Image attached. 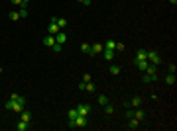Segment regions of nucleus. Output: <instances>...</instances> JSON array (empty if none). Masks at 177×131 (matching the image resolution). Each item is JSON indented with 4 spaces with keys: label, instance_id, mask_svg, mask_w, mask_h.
<instances>
[{
    "label": "nucleus",
    "instance_id": "nucleus-1",
    "mask_svg": "<svg viewBox=\"0 0 177 131\" xmlns=\"http://www.w3.org/2000/svg\"><path fill=\"white\" fill-rule=\"evenodd\" d=\"M89 123V116H77V118L69 121V127H85Z\"/></svg>",
    "mask_w": 177,
    "mask_h": 131
},
{
    "label": "nucleus",
    "instance_id": "nucleus-2",
    "mask_svg": "<svg viewBox=\"0 0 177 131\" xmlns=\"http://www.w3.org/2000/svg\"><path fill=\"white\" fill-rule=\"evenodd\" d=\"M6 110H14L16 113H22L24 106L20 104V102H16V100H8V102H6Z\"/></svg>",
    "mask_w": 177,
    "mask_h": 131
},
{
    "label": "nucleus",
    "instance_id": "nucleus-3",
    "mask_svg": "<svg viewBox=\"0 0 177 131\" xmlns=\"http://www.w3.org/2000/svg\"><path fill=\"white\" fill-rule=\"evenodd\" d=\"M146 59H148V63H151V65H159V63H161V57H159L156 51H148V57H146Z\"/></svg>",
    "mask_w": 177,
    "mask_h": 131
},
{
    "label": "nucleus",
    "instance_id": "nucleus-4",
    "mask_svg": "<svg viewBox=\"0 0 177 131\" xmlns=\"http://www.w3.org/2000/svg\"><path fill=\"white\" fill-rule=\"evenodd\" d=\"M156 71H157V65H151V63H148V67H146V74H150L151 76V80H157V74H156Z\"/></svg>",
    "mask_w": 177,
    "mask_h": 131
},
{
    "label": "nucleus",
    "instance_id": "nucleus-5",
    "mask_svg": "<svg viewBox=\"0 0 177 131\" xmlns=\"http://www.w3.org/2000/svg\"><path fill=\"white\" fill-rule=\"evenodd\" d=\"M77 113H79V116H89V113H91V106H89V104H79Z\"/></svg>",
    "mask_w": 177,
    "mask_h": 131
},
{
    "label": "nucleus",
    "instance_id": "nucleus-6",
    "mask_svg": "<svg viewBox=\"0 0 177 131\" xmlns=\"http://www.w3.org/2000/svg\"><path fill=\"white\" fill-rule=\"evenodd\" d=\"M102 49H104V45H100V43H95V45H91V49H89V55H91V57H95L97 53H102Z\"/></svg>",
    "mask_w": 177,
    "mask_h": 131
},
{
    "label": "nucleus",
    "instance_id": "nucleus-7",
    "mask_svg": "<svg viewBox=\"0 0 177 131\" xmlns=\"http://www.w3.org/2000/svg\"><path fill=\"white\" fill-rule=\"evenodd\" d=\"M140 106H142V98H140V96H134V98L126 104V108H140Z\"/></svg>",
    "mask_w": 177,
    "mask_h": 131
},
{
    "label": "nucleus",
    "instance_id": "nucleus-8",
    "mask_svg": "<svg viewBox=\"0 0 177 131\" xmlns=\"http://www.w3.org/2000/svg\"><path fill=\"white\" fill-rule=\"evenodd\" d=\"M55 41H57V43H61V45H63V43H67V33L63 32V29H61V32H57V33H55Z\"/></svg>",
    "mask_w": 177,
    "mask_h": 131
},
{
    "label": "nucleus",
    "instance_id": "nucleus-9",
    "mask_svg": "<svg viewBox=\"0 0 177 131\" xmlns=\"http://www.w3.org/2000/svg\"><path fill=\"white\" fill-rule=\"evenodd\" d=\"M57 32H61V29H59V26L55 24V20L51 18V22H49V29H47V33H49V35H55Z\"/></svg>",
    "mask_w": 177,
    "mask_h": 131
},
{
    "label": "nucleus",
    "instance_id": "nucleus-10",
    "mask_svg": "<svg viewBox=\"0 0 177 131\" xmlns=\"http://www.w3.org/2000/svg\"><path fill=\"white\" fill-rule=\"evenodd\" d=\"M138 125H140V119L128 118V123H126V127H128V129H138Z\"/></svg>",
    "mask_w": 177,
    "mask_h": 131
},
{
    "label": "nucleus",
    "instance_id": "nucleus-11",
    "mask_svg": "<svg viewBox=\"0 0 177 131\" xmlns=\"http://www.w3.org/2000/svg\"><path fill=\"white\" fill-rule=\"evenodd\" d=\"M43 45L53 47V45H55V35H49V33H47L45 37H43Z\"/></svg>",
    "mask_w": 177,
    "mask_h": 131
},
{
    "label": "nucleus",
    "instance_id": "nucleus-12",
    "mask_svg": "<svg viewBox=\"0 0 177 131\" xmlns=\"http://www.w3.org/2000/svg\"><path fill=\"white\" fill-rule=\"evenodd\" d=\"M16 129H18V131H28V129H30V123L24 121V119H20L18 123H16Z\"/></svg>",
    "mask_w": 177,
    "mask_h": 131
},
{
    "label": "nucleus",
    "instance_id": "nucleus-13",
    "mask_svg": "<svg viewBox=\"0 0 177 131\" xmlns=\"http://www.w3.org/2000/svg\"><path fill=\"white\" fill-rule=\"evenodd\" d=\"M146 57H148V51L146 49H138L136 51V61H148Z\"/></svg>",
    "mask_w": 177,
    "mask_h": 131
},
{
    "label": "nucleus",
    "instance_id": "nucleus-14",
    "mask_svg": "<svg viewBox=\"0 0 177 131\" xmlns=\"http://www.w3.org/2000/svg\"><path fill=\"white\" fill-rule=\"evenodd\" d=\"M102 57H104V61H112L114 59V51L112 49H102Z\"/></svg>",
    "mask_w": 177,
    "mask_h": 131
},
{
    "label": "nucleus",
    "instance_id": "nucleus-15",
    "mask_svg": "<svg viewBox=\"0 0 177 131\" xmlns=\"http://www.w3.org/2000/svg\"><path fill=\"white\" fill-rule=\"evenodd\" d=\"M51 18L55 20V24L59 26V29H63V27L67 26V20H65V18H57V16H51Z\"/></svg>",
    "mask_w": 177,
    "mask_h": 131
},
{
    "label": "nucleus",
    "instance_id": "nucleus-16",
    "mask_svg": "<svg viewBox=\"0 0 177 131\" xmlns=\"http://www.w3.org/2000/svg\"><path fill=\"white\" fill-rule=\"evenodd\" d=\"M165 84H175V72H169L165 76Z\"/></svg>",
    "mask_w": 177,
    "mask_h": 131
},
{
    "label": "nucleus",
    "instance_id": "nucleus-17",
    "mask_svg": "<svg viewBox=\"0 0 177 131\" xmlns=\"http://www.w3.org/2000/svg\"><path fill=\"white\" fill-rule=\"evenodd\" d=\"M134 118H136V119H140V121H142V119L146 118V111H144V110H136V111H134Z\"/></svg>",
    "mask_w": 177,
    "mask_h": 131
},
{
    "label": "nucleus",
    "instance_id": "nucleus-18",
    "mask_svg": "<svg viewBox=\"0 0 177 131\" xmlns=\"http://www.w3.org/2000/svg\"><path fill=\"white\" fill-rule=\"evenodd\" d=\"M136 67L140 69V71L144 72L146 71V67H148V61H136Z\"/></svg>",
    "mask_w": 177,
    "mask_h": 131
},
{
    "label": "nucleus",
    "instance_id": "nucleus-19",
    "mask_svg": "<svg viewBox=\"0 0 177 131\" xmlns=\"http://www.w3.org/2000/svg\"><path fill=\"white\" fill-rule=\"evenodd\" d=\"M22 119L30 123V121H32V113H30V111H24V110H22Z\"/></svg>",
    "mask_w": 177,
    "mask_h": 131
},
{
    "label": "nucleus",
    "instance_id": "nucleus-20",
    "mask_svg": "<svg viewBox=\"0 0 177 131\" xmlns=\"http://www.w3.org/2000/svg\"><path fill=\"white\" fill-rule=\"evenodd\" d=\"M67 116H69V121H73V119L79 116V113H77V108H75V110H69V111H67Z\"/></svg>",
    "mask_w": 177,
    "mask_h": 131
},
{
    "label": "nucleus",
    "instance_id": "nucleus-21",
    "mask_svg": "<svg viewBox=\"0 0 177 131\" xmlns=\"http://www.w3.org/2000/svg\"><path fill=\"white\" fill-rule=\"evenodd\" d=\"M114 47H116V41H112V39H108L104 43V49H112V51H114Z\"/></svg>",
    "mask_w": 177,
    "mask_h": 131
},
{
    "label": "nucleus",
    "instance_id": "nucleus-22",
    "mask_svg": "<svg viewBox=\"0 0 177 131\" xmlns=\"http://www.w3.org/2000/svg\"><path fill=\"white\" fill-rule=\"evenodd\" d=\"M110 74H114V76L120 74V67H118V65H110Z\"/></svg>",
    "mask_w": 177,
    "mask_h": 131
},
{
    "label": "nucleus",
    "instance_id": "nucleus-23",
    "mask_svg": "<svg viewBox=\"0 0 177 131\" xmlns=\"http://www.w3.org/2000/svg\"><path fill=\"white\" fill-rule=\"evenodd\" d=\"M104 113H108V116L114 113V106H112V104H104Z\"/></svg>",
    "mask_w": 177,
    "mask_h": 131
},
{
    "label": "nucleus",
    "instance_id": "nucleus-24",
    "mask_svg": "<svg viewBox=\"0 0 177 131\" xmlns=\"http://www.w3.org/2000/svg\"><path fill=\"white\" fill-rule=\"evenodd\" d=\"M18 14H20V20H22V18H26V16H28V6H22Z\"/></svg>",
    "mask_w": 177,
    "mask_h": 131
},
{
    "label": "nucleus",
    "instance_id": "nucleus-25",
    "mask_svg": "<svg viewBox=\"0 0 177 131\" xmlns=\"http://www.w3.org/2000/svg\"><path fill=\"white\" fill-rule=\"evenodd\" d=\"M8 18H10L12 22H18L20 20V14L18 12H10V14H8Z\"/></svg>",
    "mask_w": 177,
    "mask_h": 131
},
{
    "label": "nucleus",
    "instance_id": "nucleus-26",
    "mask_svg": "<svg viewBox=\"0 0 177 131\" xmlns=\"http://www.w3.org/2000/svg\"><path fill=\"white\" fill-rule=\"evenodd\" d=\"M98 104H100V106L108 104V98H106V96H98Z\"/></svg>",
    "mask_w": 177,
    "mask_h": 131
},
{
    "label": "nucleus",
    "instance_id": "nucleus-27",
    "mask_svg": "<svg viewBox=\"0 0 177 131\" xmlns=\"http://www.w3.org/2000/svg\"><path fill=\"white\" fill-rule=\"evenodd\" d=\"M51 49H53V51H55V53H59V51H61V49H63V45H61V43H57V41H55V45H53Z\"/></svg>",
    "mask_w": 177,
    "mask_h": 131
},
{
    "label": "nucleus",
    "instance_id": "nucleus-28",
    "mask_svg": "<svg viewBox=\"0 0 177 131\" xmlns=\"http://www.w3.org/2000/svg\"><path fill=\"white\" fill-rule=\"evenodd\" d=\"M14 6H28V4H24V0H10Z\"/></svg>",
    "mask_w": 177,
    "mask_h": 131
},
{
    "label": "nucleus",
    "instance_id": "nucleus-29",
    "mask_svg": "<svg viewBox=\"0 0 177 131\" xmlns=\"http://www.w3.org/2000/svg\"><path fill=\"white\" fill-rule=\"evenodd\" d=\"M89 49H91L89 43H83V45H81V51H83V53H89Z\"/></svg>",
    "mask_w": 177,
    "mask_h": 131
},
{
    "label": "nucleus",
    "instance_id": "nucleus-30",
    "mask_svg": "<svg viewBox=\"0 0 177 131\" xmlns=\"http://www.w3.org/2000/svg\"><path fill=\"white\" fill-rule=\"evenodd\" d=\"M85 90H89V92H95V84H91V82H87V84H85Z\"/></svg>",
    "mask_w": 177,
    "mask_h": 131
},
{
    "label": "nucleus",
    "instance_id": "nucleus-31",
    "mask_svg": "<svg viewBox=\"0 0 177 131\" xmlns=\"http://www.w3.org/2000/svg\"><path fill=\"white\" fill-rule=\"evenodd\" d=\"M128 118H134V110H130V108H126V119Z\"/></svg>",
    "mask_w": 177,
    "mask_h": 131
},
{
    "label": "nucleus",
    "instance_id": "nucleus-32",
    "mask_svg": "<svg viewBox=\"0 0 177 131\" xmlns=\"http://www.w3.org/2000/svg\"><path fill=\"white\" fill-rule=\"evenodd\" d=\"M83 82H91V74H89V72L83 74Z\"/></svg>",
    "mask_w": 177,
    "mask_h": 131
},
{
    "label": "nucleus",
    "instance_id": "nucleus-33",
    "mask_svg": "<svg viewBox=\"0 0 177 131\" xmlns=\"http://www.w3.org/2000/svg\"><path fill=\"white\" fill-rule=\"evenodd\" d=\"M114 49H118V51H124L126 45H124V43H116V47H114Z\"/></svg>",
    "mask_w": 177,
    "mask_h": 131
},
{
    "label": "nucleus",
    "instance_id": "nucleus-34",
    "mask_svg": "<svg viewBox=\"0 0 177 131\" xmlns=\"http://www.w3.org/2000/svg\"><path fill=\"white\" fill-rule=\"evenodd\" d=\"M167 69H169V72H175V71H177V67H175V63H171V65L167 67Z\"/></svg>",
    "mask_w": 177,
    "mask_h": 131
},
{
    "label": "nucleus",
    "instance_id": "nucleus-35",
    "mask_svg": "<svg viewBox=\"0 0 177 131\" xmlns=\"http://www.w3.org/2000/svg\"><path fill=\"white\" fill-rule=\"evenodd\" d=\"M144 82H151V76H150V74H144Z\"/></svg>",
    "mask_w": 177,
    "mask_h": 131
},
{
    "label": "nucleus",
    "instance_id": "nucleus-36",
    "mask_svg": "<svg viewBox=\"0 0 177 131\" xmlns=\"http://www.w3.org/2000/svg\"><path fill=\"white\" fill-rule=\"evenodd\" d=\"M79 2H81V4H85V6H89V4H91V0H79Z\"/></svg>",
    "mask_w": 177,
    "mask_h": 131
},
{
    "label": "nucleus",
    "instance_id": "nucleus-37",
    "mask_svg": "<svg viewBox=\"0 0 177 131\" xmlns=\"http://www.w3.org/2000/svg\"><path fill=\"white\" fill-rule=\"evenodd\" d=\"M169 2H171V4H173V6H175V4H177V0H169Z\"/></svg>",
    "mask_w": 177,
    "mask_h": 131
},
{
    "label": "nucleus",
    "instance_id": "nucleus-38",
    "mask_svg": "<svg viewBox=\"0 0 177 131\" xmlns=\"http://www.w3.org/2000/svg\"><path fill=\"white\" fill-rule=\"evenodd\" d=\"M24 4H30V0H24Z\"/></svg>",
    "mask_w": 177,
    "mask_h": 131
}]
</instances>
